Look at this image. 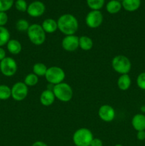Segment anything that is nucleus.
<instances>
[{
	"mask_svg": "<svg viewBox=\"0 0 145 146\" xmlns=\"http://www.w3.org/2000/svg\"><path fill=\"white\" fill-rule=\"evenodd\" d=\"M103 21V15L100 10H91L85 17L86 25L90 29L98 28Z\"/></svg>",
	"mask_w": 145,
	"mask_h": 146,
	"instance_id": "nucleus-9",
	"label": "nucleus"
},
{
	"mask_svg": "<svg viewBox=\"0 0 145 146\" xmlns=\"http://www.w3.org/2000/svg\"><path fill=\"white\" fill-rule=\"evenodd\" d=\"M24 84L27 86H35L38 83V76L34 74V73H31L28 74L24 78Z\"/></svg>",
	"mask_w": 145,
	"mask_h": 146,
	"instance_id": "nucleus-24",
	"label": "nucleus"
},
{
	"mask_svg": "<svg viewBox=\"0 0 145 146\" xmlns=\"http://www.w3.org/2000/svg\"><path fill=\"white\" fill-rule=\"evenodd\" d=\"M8 15L7 12L0 11V27H4L8 22Z\"/></svg>",
	"mask_w": 145,
	"mask_h": 146,
	"instance_id": "nucleus-30",
	"label": "nucleus"
},
{
	"mask_svg": "<svg viewBox=\"0 0 145 146\" xmlns=\"http://www.w3.org/2000/svg\"><path fill=\"white\" fill-rule=\"evenodd\" d=\"M14 6L16 10L21 12H25L28 8V4L26 0H16L14 2Z\"/></svg>",
	"mask_w": 145,
	"mask_h": 146,
	"instance_id": "nucleus-28",
	"label": "nucleus"
},
{
	"mask_svg": "<svg viewBox=\"0 0 145 146\" xmlns=\"http://www.w3.org/2000/svg\"><path fill=\"white\" fill-rule=\"evenodd\" d=\"M132 80L128 74L120 75L117 80V86L121 91H127L130 87Z\"/></svg>",
	"mask_w": 145,
	"mask_h": 146,
	"instance_id": "nucleus-18",
	"label": "nucleus"
},
{
	"mask_svg": "<svg viewBox=\"0 0 145 146\" xmlns=\"http://www.w3.org/2000/svg\"><path fill=\"white\" fill-rule=\"evenodd\" d=\"M136 138H137V139L140 141H144L145 140V131H137V133H136Z\"/></svg>",
	"mask_w": 145,
	"mask_h": 146,
	"instance_id": "nucleus-32",
	"label": "nucleus"
},
{
	"mask_svg": "<svg viewBox=\"0 0 145 146\" xmlns=\"http://www.w3.org/2000/svg\"><path fill=\"white\" fill-rule=\"evenodd\" d=\"M11 98L16 101H21L25 99L28 94V88L24 82H16L12 86Z\"/></svg>",
	"mask_w": 145,
	"mask_h": 146,
	"instance_id": "nucleus-8",
	"label": "nucleus"
},
{
	"mask_svg": "<svg viewBox=\"0 0 145 146\" xmlns=\"http://www.w3.org/2000/svg\"><path fill=\"white\" fill-rule=\"evenodd\" d=\"M93 138V134L90 130L80 128L74 132L72 142L75 146H90Z\"/></svg>",
	"mask_w": 145,
	"mask_h": 146,
	"instance_id": "nucleus-3",
	"label": "nucleus"
},
{
	"mask_svg": "<svg viewBox=\"0 0 145 146\" xmlns=\"http://www.w3.org/2000/svg\"><path fill=\"white\" fill-rule=\"evenodd\" d=\"M117 1H120V2H122V1H123V0H117Z\"/></svg>",
	"mask_w": 145,
	"mask_h": 146,
	"instance_id": "nucleus-38",
	"label": "nucleus"
},
{
	"mask_svg": "<svg viewBox=\"0 0 145 146\" xmlns=\"http://www.w3.org/2000/svg\"><path fill=\"white\" fill-rule=\"evenodd\" d=\"M14 4V0H0V11L7 12Z\"/></svg>",
	"mask_w": 145,
	"mask_h": 146,
	"instance_id": "nucleus-27",
	"label": "nucleus"
},
{
	"mask_svg": "<svg viewBox=\"0 0 145 146\" xmlns=\"http://www.w3.org/2000/svg\"><path fill=\"white\" fill-rule=\"evenodd\" d=\"M18 69L16 61L11 57L7 56L0 61V71L4 76L11 77L15 75Z\"/></svg>",
	"mask_w": 145,
	"mask_h": 146,
	"instance_id": "nucleus-7",
	"label": "nucleus"
},
{
	"mask_svg": "<svg viewBox=\"0 0 145 146\" xmlns=\"http://www.w3.org/2000/svg\"><path fill=\"white\" fill-rule=\"evenodd\" d=\"M141 111H142V113H145V106H142L141 107Z\"/></svg>",
	"mask_w": 145,
	"mask_h": 146,
	"instance_id": "nucleus-36",
	"label": "nucleus"
},
{
	"mask_svg": "<svg viewBox=\"0 0 145 146\" xmlns=\"http://www.w3.org/2000/svg\"><path fill=\"white\" fill-rule=\"evenodd\" d=\"M30 27V24L27 20L20 19L16 23V29L18 31H27Z\"/></svg>",
	"mask_w": 145,
	"mask_h": 146,
	"instance_id": "nucleus-26",
	"label": "nucleus"
},
{
	"mask_svg": "<svg viewBox=\"0 0 145 146\" xmlns=\"http://www.w3.org/2000/svg\"><path fill=\"white\" fill-rule=\"evenodd\" d=\"M114 146H124V145H122V144H116V145Z\"/></svg>",
	"mask_w": 145,
	"mask_h": 146,
	"instance_id": "nucleus-37",
	"label": "nucleus"
},
{
	"mask_svg": "<svg viewBox=\"0 0 145 146\" xmlns=\"http://www.w3.org/2000/svg\"><path fill=\"white\" fill-rule=\"evenodd\" d=\"M55 97L53 91L48 89L44 90L40 96V102L44 106H51L55 101Z\"/></svg>",
	"mask_w": 145,
	"mask_h": 146,
	"instance_id": "nucleus-14",
	"label": "nucleus"
},
{
	"mask_svg": "<svg viewBox=\"0 0 145 146\" xmlns=\"http://www.w3.org/2000/svg\"><path fill=\"white\" fill-rule=\"evenodd\" d=\"M93 46V41L88 36L79 37V47L83 51H90Z\"/></svg>",
	"mask_w": 145,
	"mask_h": 146,
	"instance_id": "nucleus-20",
	"label": "nucleus"
},
{
	"mask_svg": "<svg viewBox=\"0 0 145 146\" xmlns=\"http://www.w3.org/2000/svg\"><path fill=\"white\" fill-rule=\"evenodd\" d=\"M132 125L136 131H145V115L143 113H137L133 116L132 119Z\"/></svg>",
	"mask_w": 145,
	"mask_h": 146,
	"instance_id": "nucleus-13",
	"label": "nucleus"
},
{
	"mask_svg": "<svg viewBox=\"0 0 145 146\" xmlns=\"http://www.w3.org/2000/svg\"><path fill=\"white\" fill-rule=\"evenodd\" d=\"M122 8L129 12L136 11L141 6V0H123L122 1Z\"/></svg>",
	"mask_w": 145,
	"mask_h": 146,
	"instance_id": "nucleus-17",
	"label": "nucleus"
},
{
	"mask_svg": "<svg viewBox=\"0 0 145 146\" xmlns=\"http://www.w3.org/2000/svg\"><path fill=\"white\" fill-rule=\"evenodd\" d=\"M31 146H48V145H47L45 143L43 142V141H36V142H34V143L31 145Z\"/></svg>",
	"mask_w": 145,
	"mask_h": 146,
	"instance_id": "nucleus-34",
	"label": "nucleus"
},
{
	"mask_svg": "<svg viewBox=\"0 0 145 146\" xmlns=\"http://www.w3.org/2000/svg\"><path fill=\"white\" fill-rule=\"evenodd\" d=\"M6 57H7L6 51L4 50V48H3V47H0V61L4 59Z\"/></svg>",
	"mask_w": 145,
	"mask_h": 146,
	"instance_id": "nucleus-33",
	"label": "nucleus"
},
{
	"mask_svg": "<svg viewBox=\"0 0 145 146\" xmlns=\"http://www.w3.org/2000/svg\"><path fill=\"white\" fill-rule=\"evenodd\" d=\"M43 29L47 34H53L58 30V24L57 21L53 19H45L41 24Z\"/></svg>",
	"mask_w": 145,
	"mask_h": 146,
	"instance_id": "nucleus-15",
	"label": "nucleus"
},
{
	"mask_svg": "<svg viewBox=\"0 0 145 146\" xmlns=\"http://www.w3.org/2000/svg\"><path fill=\"white\" fill-rule=\"evenodd\" d=\"M136 85L140 89L145 90V72H142L138 75L136 78Z\"/></svg>",
	"mask_w": 145,
	"mask_h": 146,
	"instance_id": "nucleus-29",
	"label": "nucleus"
},
{
	"mask_svg": "<svg viewBox=\"0 0 145 146\" xmlns=\"http://www.w3.org/2000/svg\"><path fill=\"white\" fill-rule=\"evenodd\" d=\"M63 48L68 52H73L79 48V37L76 35L65 36L61 42Z\"/></svg>",
	"mask_w": 145,
	"mask_h": 146,
	"instance_id": "nucleus-10",
	"label": "nucleus"
},
{
	"mask_svg": "<svg viewBox=\"0 0 145 146\" xmlns=\"http://www.w3.org/2000/svg\"><path fill=\"white\" fill-rule=\"evenodd\" d=\"M48 68L44 64L41 62L36 63L33 66V73L36 76H45Z\"/></svg>",
	"mask_w": 145,
	"mask_h": 146,
	"instance_id": "nucleus-22",
	"label": "nucleus"
},
{
	"mask_svg": "<svg viewBox=\"0 0 145 146\" xmlns=\"http://www.w3.org/2000/svg\"><path fill=\"white\" fill-rule=\"evenodd\" d=\"M10 32L5 27H0V47L7 45L11 38Z\"/></svg>",
	"mask_w": 145,
	"mask_h": 146,
	"instance_id": "nucleus-21",
	"label": "nucleus"
},
{
	"mask_svg": "<svg viewBox=\"0 0 145 146\" xmlns=\"http://www.w3.org/2000/svg\"><path fill=\"white\" fill-rule=\"evenodd\" d=\"M122 8V2L117 1V0H110L107 3L106 10L109 14H117V13L120 11Z\"/></svg>",
	"mask_w": 145,
	"mask_h": 146,
	"instance_id": "nucleus-19",
	"label": "nucleus"
},
{
	"mask_svg": "<svg viewBox=\"0 0 145 146\" xmlns=\"http://www.w3.org/2000/svg\"><path fill=\"white\" fill-rule=\"evenodd\" d=\"M65 1H68V0H65Z\"/></svg>",
	"mask_w": 145,
	"mask_h": 146,
	"instance_id": "nucleus-39",
	"label": "nucleus"
},
{
	"mask_svg": "<svg viewBox=\"0 0 145 146\" xmlns=\"http://www.w3.org/2000/svg\"><path fill=\"white\" fill-rule=\"evenodd\" d=\"M45 11V6L42 1H34L28 5L27 13L28 15L34 18L40 17L44 14Z\"/></svg>",
	"mask_w": 145,
	"mask_h": 146,
	"instance_id": "nucleus-11",
	"label": "nucleus"
},
{
	"mask_svg": "<svg viewBox=\"0 0 145 146\" xmlns=\"http://www.w3.org/2000/svg\"><path fill=\"white\" fill-rule=\"evenodd\" d=\"M55 98L61 102H68L73 96V91L71 86L67 83L62 82L54 86L53 90Z\"/></svg>",
	"mask_w": 145,
	"mask_h": 146,
	"instance_id": "nucleus-5",
	"label": "nucleus"
},
{
	"mask_svg": "<svg viewBox=\"0 0 145 146\" xmlns=\"http://www.w3.org/2000/svg\"><path fill=\"white\" fill-rule=\"evenodd\" d=\"M7 48L9 52L13 55L20 54L22 50V45L21 42L16 39H10L7 44Z\"/></svg>",
	"mask_w": 145,
	"mask_h": 146,
	"instance_id": "nucleus-16",
	"label": "nucleus"
},
{
	"mask_svg": "<svg viewBox=\"0 0 145 146\" xmlns=\"http://www.w3.org/2000/svg\"><path fill=\"white\" fill-rule=\"evenodd\" d=\"M98 116L105 122H111L115 118V111L111 106L102 105L98 110Z\"/></svg>",
	"mask_w": 145,
	"mask_h": 146,
	"instance_id": "nucleus-12",
	"label": "nucleus"
},
{
	"mask_svg": "<svg viewBox=\"0 0 145 146\" xmlns=\"http://www.w3.org/2000/svg\"><path fill=\"white\" fill-rule=\"evenodd\" d=\"M45 78L48 84L57 85L63 82L65 78V71L59 66H51L47 69Z\"/></svg>",
	"mask_w": 145,
	"mask_h": 146,
	"instance_id": "nucleus-6",
	"label": "nucleus"
},
{
	"mask_svg": "<svg viewBox=\"0 0 145 146\" xmlns=\"http://www.w3.org/2000/svg\"><path fill=\"white\" fill-rule=\"evenodd\" d=\"M11 97V89L9 86L5 84L0 85V100L5 101Z\"/></svg>",
	"mask_w": 145,
	"mask_h": 146,
	"instance_id": "nucleus-23",
	"label": "nucleus"
},
{
	"mask_svg": "<svg viewBox=\"0 0 145 146\" xmlns=\"http://www.w3.org/2000/svg\"><path fill=\"white\" fill-rule=\"evenodd\" d=\"M112 67L115 72L123 75L129 74L132 68V64L126 56L117 55L112 58Z\"/></svg>",
	"mask_w": 145,
	"mask_h": 146,
	"instance_id": "nucleus-4",
	"label": "nucleus"
},
{
	"mask_svg": "<svg viewBox=\"0 0 145 146\" xmlns=\"http://www.w3.org/2000/svg\"><path fill=\"white\" fill-rule=\"evenodd\" d=\"M54 86H55V85H53V84H48V85H47L46 89L50 90V91H53V88H54Z\"/></svg>",
	"mask_w": 145,
	"mask_h": 146,
	"instance_id": "nucleus-35",
	"label": "nucleus"
},
{
	"mask_svg": "<svg viewBox=\"0 0 145 146\" xmlns=\"http://www.w3.org/2000/svg\"><path fill=\"white\" fill-rule=\"evenodd\" d=\"M86 2L91 10H100L105 4V0H86Z\"/></svg>",
	"mask_w": 145,
	"mask_h": 146,
	"instance_id": "nucleus-25",
	"label": "nucleus"
},
{
	"mask_svg": "<svg viewBox=\"0 0 145 146\" xmlns=\"http://www.w3.org/2000/svg\"><path fill=\"white\" fill-rule=\"evenodd\" d=\"M58 29L65 36L74 35L78 31V21L76 17L71 14H64L57 20Z\"/></svg>",
	"mask_w": 145,
	"mask_h": 146,
	"instance_id": "nucleus-1",
	"label": "nucleus"
},
{
	"mask_svg": "<svg viewBox=\"0 0 145 146\" xmlns=\"http://www.w3.org/2000/svg\"><path fill=\"white\" fill-rule=\"evenodd\" d=\"M90 146H103V143H102V140L100 138H94Z\"/></svg>",
	"mask_w": 145,
	"mask_h": 146,
	"instance_id": "nucleus-31",
	"label": "nucleus"
},
{
	"mask_svg": "<svg viewBox=\"0 0 145 146\" xmlns=\"http://www.w3.org/2000/svg\"><path fill=\"white\" fill-rule=\"evenodd\" d=\"M27 36L33 44L36 46H41L45 42L46 33L43 29L41 25L33 24L30 25L27 31Z\"/></svg>",
	"mask_w": 145,
	"mask_h": 146,
	"instance_id": "nucleus-2",
	"label": "nucleus"
}]
</instances>
